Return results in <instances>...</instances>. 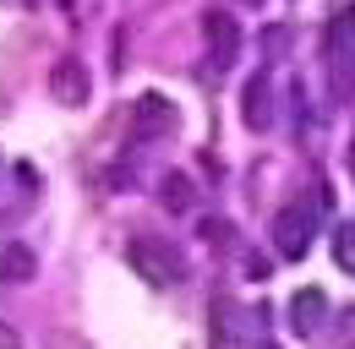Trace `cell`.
Segmentation results:
<instances>
[{
  "instance_id": "6da1fadb",
  "label": "cell",
  "mask_w": 355,
  "mask_h": 349,
  "mask_svg": "<svg viewBox=\"0 0 355 349\" xmlns=\"http://www.w3.org/2000/svg\"><path fill=\"white\" fill-rule=\"evenodd\" d=\"M126 262H132V273H142L153 289H175L186 284V251H180L175 240H164V235H132L126 240Z\"/></svg>"
},
{
  "instance_id": "7a4b0ae2",
  "label": "cell",
  "mask_w": 355,
  "mask_h": 349,
  "mask_svg": "<svg viewBox=\"0 0 355 349\" xmlns=\"http://www.w3.org/2000/svg\"><path fill=\"white\" fill-rule=\"evenodd\" d=\"M311 240H317V213L306 202H290V208L273 213V251L284 262H301L311 251Z\"/></svg>"
},
{
  "instance_id": "3957f363",
  "label": "cell",
  "mask_w": 355,
  "mask_h": 349,
  "mask_svg": "<svg viewBox=\"0 0 355 349\" xmlns=\"http://www.w3.org/2000/svg\"><path fill=\"white\" fill-rule=\"evenodd\" d=\"M126 126H132L137 142H159V136H170L180 126V104L164 98V93H142V98H132V120Z\"/></svg>"
},
{
  "instance_id": "277c9868",
  "label": "cell",
  "mask_w": 355,
  "mask_h": 349,
  "mask_svg": "<svg viewBox=\"0 0 355 349\" xmlns=\"http://www.w3.org/2000/svg\"><path fill=\"white\" fill-rule=\"evenodd\" d=\"M202 39H208V60H214V71H224V66L241 60V22H235L224 6H208V11H202Z\"/></svg>"
},
{
  "instance_id": "5b68a950",
  "label": "cell",
  "mask_w": 355,
  "mask_h": 349,
  "mask_svg": "<svg viewBox=\"0 0 355 349\" xmlns=\"http://www.w3.org/2000/svg\"><path fill=\"white\" fill-rule=\"evenodd\" d=\"M88 66H83V55H55V66H49V98L55 104H66V109H77V104H88Z\"/></svg>"
},
{
  "instance_id": "8992f818",
  "label": "cell",
  "mask_w": 355,
  "mask_h": 349,
  "mask_svg": "<svg viewBox=\"0 0 355 349\" xmlns=\"http://www.w3.org/2000/svg\"><path fill=\"white\" fill-rule=\"evenodd\" d=\"M241 120H246L252 131L273 126V77H268V71L246 77V87H241Z\"/></svg>"
},
{
  "instance_id": "52a82bcc",
  "label": "cell",
  "mask_w": 355,
  "mask_h": 349,
  "mask_svg": "<svg viewBox=\"0 0 355 349\" xmlns=\"http://www.w3.org/2000/svg\"><path fill=\"white\" fill-rule=\"evenodd\" d=\"M322 316H328V295H322V289H301V295L290 301V333L311 339V333L322 328Z\"/></svg>"
},
{
  "instance_id": "ba28073f",
  "label": "cell",
  "mask_w": 355,
  "mask_h": 349,
  "mask_svg": "<svg viewBox=\"0 0 355 349\" xmlns=\"http://www.w3.org/2000/svg\"><path fill=\"white\" fill-rule=\"evenodd\" d=\"M33 273H39V257H33V246H22V240L0 246V278H6V284H28Z\"/></svg>"
},
{
  "instance_id": "9c48e42d",
  "label": "cell",
  "mask_w": 355,
  "mask_h": 349,
  "mask_svg": "<svg viewBox=\"0 0 355 349\" xmlns=\"http://www.w3.org/2000/svg\"><path fill=\"white\" fill-rule=\"evenodd\" d=\"M159 202H164V208H170V213H191V208H197V186H191V174H164V180H159Z\"/></svg>"
},
{
  "instance_id": "30bf717a",
  "label": "cell",
  "mask_w": 355,
  "mask_h": 349,
  "mask_svg": "<svg viewBox=\"0 0 355 349\" xmlns=\"http://www.w3.org/2000/svg\"><path fill=\"white\" fill-rule=\"evenodd\" d=\"M235 328H241V311H235L230 301H214V322H208L214 349H235Z\"/></svg>"
},
{
  "instance_id": "8fae6325",
  "label": "cell",
  "mask_w": 355,
  "mask_h": 349,
  "mask_svg": "<svg viewBox=\"0 0 355 349\" xmlns=\"http://www.w3.org/2000/svg\"><path fill=\"white\" fill-rule=\"evenodd\" d=\"M345 49H355V6H339L328 22V55H345Z\"/></svg>"
},
{
  "instance_id": "7c38bea8",
  "label": "cell",
  "mask_w": 355,
  "mask_h": 349,
  "mask_svg": "<svg viewBox=\"0 0 355 349\" xmlns=\"http://www.w3.org/2000/svg\"><path fill=\"white\" fill-rule=\"evenodd\" d=\"M328 246H334V262H339V267L355 278V218L334 224V240H328Z\"/></svg>"
},
{
  "instance_id": "4fadbf2b",
  "label": "cell",
  "mask_w": 355,
  "mask_h": 349,
  "mask_svg": "<svg viewBox=\"0 0 355 349\" xmlns=\"http://www.w3.org/2000/svg\"><path fill=\"white\" fill-rule=\"evenodd\" d=\"M339 322H334V344L339 349H355V305H345V311H334Z\"/></svg>"
},
{
  "instance_id": "5bb4252c",
  "label": "cell",
  "mask_w": 355,
  "mask_h": 349,
  "mask_svg": "<svg viewBox=\"0 0 355 349\" xmlns=\"http://www.w3.org/2000/svg\"><path fill=\"white\" fill-rule=\"evenodd\" d=\"M202 240H208V246H235V235H230V224H224V218H208V224H202Z\"/></svg>"
},
{
  "instance_id": "9a60e30c",
  "label": "cell",
  "mask_w": 355,
  "mask_h": 349,
  "mask_svg": "<svg viewBox=\"0 0 355 349\" xmlns=\"http://www.w3.org/2000/svg\"><path fill=\"white\" fill-rule=\"evenodd\" d=\"M284 44H290V28H268V33H263V49H268V55H284Z\"/></svg>"
},
{
  "instance_id": "2e32d148",
  "label": "cell",
  "mask_w": 355,
  "mask_h": 349,
  "mask_svg": "<svg viewBox=\"0 0 355 349\" xmlns=\"http://www.w3.org/2000/svg\"><path fill=\"white\" fill-rule=\"evenodd\" d=\"M268 273H273V262L252 251V257H246V278H268Z\"/></svg>"
},
{
  "instance_id": "e0dca14e",
  "label": "cell",
  "mask_w": 355,
  "mask_h": 349,
  "mask_svg": "<svg viewBox=\"0 0 355 349\" xmlns=\"http://www.w3.org/2000/svg\"><path fill=\"white\" fill-rule=\"evenodd\" d=\"M0 349H17V339H11V333H6V328H0Z\"/></svg>"
},
{
  "instance_id": "ac0fdd59",
  "label": "cell",
  "mask_w": 355,
  "mask_h": 349,
  "mask_svg": "<svg viewBox=\"0 0 355 349\" xmlns=\"http://www.w3.org/2000/svg\"><path fill=\"white\" fill-rule=\"evenodd\" d=\"M345 164H350V180H355V142H350V153H345Z\"/></svg>"
},
{
  "instance_id": "d6986e66",
  "label": "cell",
  "mask_w": 355,
  "mask_h": 349,
  "mask_svg": "<svg viewBox=\"0 0 355 349\" xmlns=\"http://www.w3.org/2000/svg\"><path fill=\"white\" fill-rule=\"evenodd\" d=\"M241 6H252V11H257V6H263V0H241Z\"/></svg>"
},
{
  "instance_id": "ffe728a7",
  "label": "cell",
  "mask_w": 355,
  "mask_h": 349,
  "mask_svg": "<svg viewBox=\"0 0 355 349\" xmlns=\"http://www.w3.org/2000/svg\"><path fill=\"white\" fill-rule=\"evenodd\" d=\"M257 349H279V344H257Z\"/></svg>"
}]
</instances>
